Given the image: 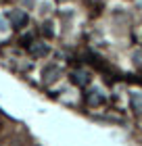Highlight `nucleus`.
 Segmentation results:
<instances>
[{
  "mask_svg": "<svg viewBox=\"0 0 142 146\" xmlns=\"http://www.w3.org/2000/svg\"><path fill=\"white\" fill-rule=\"evenodd\" d=\"M11 19L15 21V27H23V25H25V21H27L25 13H21V11H15V13L11 15Z\"/></svg>",
  "mask_w": 142,
  "mask_h": 146,
  "instance_id": "1",
  "label": "nucleus"
},
{
  "mask_svg": "<svg viewBox=\"0 0 142 146\" xmlns=\"http://www.w3.org/2000/svg\"><path fill=\"white\" fill-rule=\"evenodd\" d=\"M73 82H75V84H86V82H88V75H86V73H82V71H79V73H73Z\"/></svg>",
  "mask_w": 142,
  "mask_h": 146,
  "instance_id": "2",
  "label": "nucleus"
},
{
  "mask_svg": "<svg viewBox=\"0 0 142 146\" xmlns=\"http://www.w3.org/2000/svg\"><path fill=\"white\" fill-rule=\"evenodd\" d=\"M46 50H48V48H46L44 44H40V46H33V48H31V52H33V54H46Z\"/></svg>",
  "mask_w": 142,
  "mask_h": 146,
  "instance_id": "3",
  "label": "nucleus"
},
{
  "mask_svg": "<svg viewBox=\"0 0 142 146\" xmlns=\"http://www.w3.org/2000/svg\"><path fill=\"white\" fill-rule=\"evenodd\" d=\"M132 100H134V107H136V109L142 113V96H140V94H134Z\"/></svg>",
  "mask_w": 142,
  "mask_h": 146,
  "instance_id": "4",
  "label": "nucleus"
}]
</instances>
